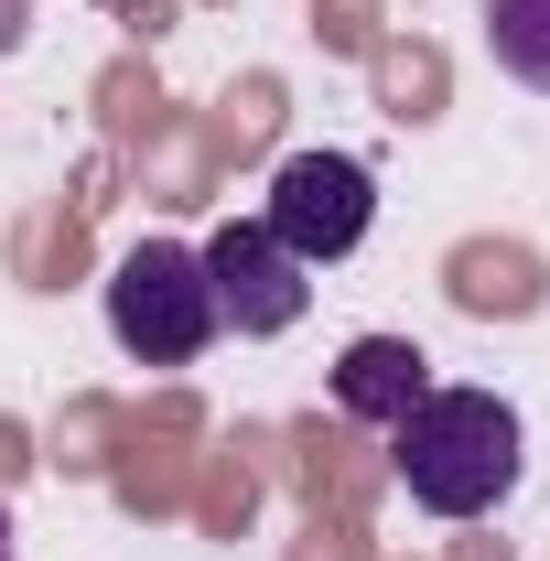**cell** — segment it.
I'll use <instances>...</instances> for the list:
<instances>
[{
  "mask_svg": "<svg viewBox=\"0 0 550 561\" xmlns=\"http://www.w3.org/2000/svg\"><path fill=\"white\" fill-rule=\"evenodd\" d=\"M518 465H529V432H518V411L496 389H421L411 421L389 432V476L432 518H485L518 486Z\"/></svg>",
  "mask_w": 550,
  "mask_h": 561,
  "instance_id": "6da1fadb",
  "label": "cell"
},
{
  "mask_svg": "<svg viewBox=\"0 0 550 561\" xmlns=\"http://www.w3.org/2000/svg\"><path fill=\"white\" fill-rule=\"evenodd\" d=\"M108 335H119V356H140V367H195V356L227 335V324H216L206 249H184V238L119 249V271H108Z\"/></svg>",
  "mask_w": 550,
  "mask_h": 561,
  "instance_id": "7a4b0ae2",
  "label": "cell"
},
{
  "mask_svg": "<svg viewBox=\"0 0 550 561\" xmlns=\"http://www.w3.org/2000/svg\"><path fill=\"white\" fill-rule=\"evenodd\" d=\"M260 227H271L302 271H324V260H345L378 227V173L356 151H291L271 173V195H260Z\"/></svg>",
  "mask_w": 550,
  "mask_h": 561,
  "instance_id": "3957f363",
  "label": "cell"
},
{
  "mask_svg": "<svg viewBox=\"0 0 550 561\" xmlns=\"http://www.w3.org/2000/svg\"><path fill=\"white\" fill-rule=\"evenodd\" d=\"M206 280H216V324H238V335H291L313 313V271L280 249L260 216H227L206 238Z\"/></svg>",
  "mask_w": 550,
  "mask_h": 561,
  "instance_id": "277c9868",
  "label": "cell"
},
{
  "mask_svg": "<svg viewBox=\"0 0 550 561\" xmlns=\"http://www.w3.org/2000/svg\"><path fill=\"white\" fill-rule=\"evenodd\" d=\"M421 389H432V356H421L411 335H356V346L335 356V411L367 421V432H400Z\"/></svg>",
  "mask_w": 550,
  "mask_h": 561,
  "instance_id": "5b68a950",
  "label": "cell"
},
{
  "mask_svg": "<svg viewBox=\"0 0 550 561\" xmlns=\"http://www.w3.org/2000/svg\"><path fill=\"white\" fill-rule=\"evenodd\" d=\"M485 55L550 98V0H485Z\"/></svg>",
  "mask_w": 550,
  "mask_h": 561,
  "instance_id": "8992f818",
  "label": "cell"
},
{
  "mask_svg": "<svg viewBox=\"0 0 550 561\" xmlns=\"http://www.w3.org/2000/svg\"><path fill=\"white\" fill-rule=\"evenodd\" d=\"M0 561H11V507H0Z\"/></svg>",
  "mask_w": 550,
  "mask_h": 561,
  "instance_id": "52a82bcc",
  "label": "cell"
}]
</instances>
